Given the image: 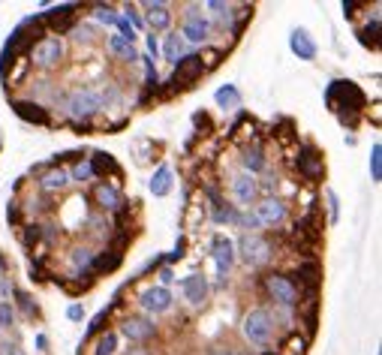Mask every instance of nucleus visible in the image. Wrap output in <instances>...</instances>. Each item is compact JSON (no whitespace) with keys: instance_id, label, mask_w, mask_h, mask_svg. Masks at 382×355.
<instances>
[{"instance_id":"60","label":"nucleus","mask_w":382,"mask_h":355,"mask_svg":"<svg viewBox=\"0 0 382 355\" xmlns=\"http://www.w3.org/2000/svg\"><path fill=\"white\" fill-rule=\"evenodd\" d=\"M259 355H283V352H274V349H262Z\"/></svg>"},{"instance_id":"43","label":"nucleus","mask_w":382,"mask_h":355,"mask_svg":"<svg viewBox=\"0 0 382 355\" xmlns=\"http://www.w3.org/2000/svg\"><path fill=\"white\" fill-rule=\"evenodd\" d=\"M105 319H109V310H99L97 316L88 322V328H85V341H90V337H97L99 332H105Z\"/></svg>"},{"instance_id":"30","label":"nucleus","mask_w":382,"mask_h":355,"mask_svg":"<svg viewBox=\"0 0 382 355\" xmlns=\"http://www.w3.org/2000/svg\"><path fill=\"white\" fill-rule=\"evenodd\" d=\"M214 103H217L223 112H235V109H241V105H244V97H241L238 85L226 81V85H220L217 90H214Z\"/></svg>"},{"instance_id":"38","label":"nucleus","mask_w":382,"mask_h":355,"mask_svg":"<svg viewBox=\"0 0 382 355\" xmlns=\"http://www.w3.org/2000/svg\"><path fill=\"white\" fill-rule=\"evenodd\" d=\"M70 181L72 184H88V181H94V169H90V163H88V156L85 160H79V163H72L70 169Z\"/></svg>"},{"instance_id":"42","label":"nucleus","mask_w":382,"mask_h":355,"mask_svg":"<svg viewBox=\"0 0 382 355\" xmlns=\"http://www.w3.org/2000/svg\"><path fill=\"white\" fill-rule=\"evenodd\" d=\"M19 241H21L24 247L39 244V220H33V223H21V229H19Z\"/></svg>"},{"instance_id":"57","label":"nucleus","mask_w":382,"mask_h":355,"mask_svg":"<svg viewBox=\"0 0 382 355\" xmlns=\"http://www.w3.org/2000/svg\"><path fill=\"white\" fill-rule=\"evenodd\" d=\"M37 349H39V352L48 349V337H46V334H37Z\"/></svg>"},{"instance_id":"46","label":"nucleus","mask_w":382,"mask_h":355,"mask_svg":"<svg viewBox=\"0 0 382 355\" xmlns=\"http://www.w3.org/2000/svg\"><path fill=\"white\" fill-rule=\"evenodd\" d=\"M0 355H28V352H24L19 337H3V341H0Z\"/></svg>"},{"instance_id":"9","label":"nucleus","mask_w":382,"mask_h":355,"mask_svg":"<svg viewBox=\"0 0 382 355\" xmlns=\"http://www.w3.org/2000/svg\"><path fill=\"white\" fill-rule=\"evenodd\" d=\"M250 211H253V217L259 220L262 229H280L289 220V202L283 196H262Z\"/></svg>"},{"instance_id":"28","label":"nucleus","mask_w":382,"mask_h":355,"mask_svg":"<svg viewBox=\"0 0 382 355\" xmlns=\"http://www.w3.org/2000/svg\"><path fill=\"white\" fill-rule=\"evenodd\" d=\"M160 48H163V57L172 63V67H175L178 61H184L187 54H193V48H190V45L184 43V39L178 37V30H175V34H165V37H163V45H160Z\"/></svg>"},{"instance_id":"10","label":"nucleus","mask_w":382,"mask_h":355,"mask_svg":"<svg viewBox=\"0 0 382 355\" xmlns=\"http://www.w3.org/2000/svg\"><path fill=\"white\" fill-rule=\"evenodd\" d=\"M139 310L145 313V316H163V313H169L172 307H175V295H172V289H165L160 283H151V286H145L142 292H139Z\"/></svg>"},{"instance_id":"27","label":"nucleus","mask_w":382,"mask_h":355,"mask_svg":"<svg viewBox=\"0 0 382 355\" xmlns=\"http://www.w3.org/2000/svg\"><path fill=\"white\" fill-rule=\"evenodd\" d=\"M88 154H90L88 163H90V169H94V178H103V175L118 178L121 175V166L112 154H105V151H88Z\"/></svg>"},{"instance_id":"19","label":"nucleus","mask_w":382,"mask_h":355,"mask_svg":"<svg viewBox=\"0 0 382 355\" xmlns=\"http://www.w3.org/2000/svg\"><path fill=\"white\" fill-rule=\"evenodd\" d=\"M211 256H214V265H217V280L226 283L232 274V265H235V241L226 235H214L211 238Z\"/></svg>"},{"instance_id":"18","label":"nucleus","mask_w":382,"mask_h":355,"mask_svg":"<svg viewBox=\"0 0 382 355\" xmlns=\"http://www.w3.org/2000/svg\"><path fill=\"white\" fill-rule=\"evenodd\" d=\"M181 289V298H184L187 307H205V301H208V292H211V283H208V277L205 274H199V271H193V274H187L184 280L178 283Z\"/></svg>"},{"instance_id":"32","label":"nucleus","mask_w":382,"mask_h":355,"mask_svg":"<svg viewBox=\"0 0 382 355\" xmlns=\"http://www.w3.org/2000/svg\"><path fill=\"white\" fill-rule=\"evenodd\" d=\"M211 220L217 223V226H241V211L232 202L223 199L220 205H214V208H211Z\"/></svg>"},{"instance_id":"45","label":"nucleus","mask_w":382,"mask_h":355,"mask_svg":"<svg viewBox=\"0 0 382 355\" xmlns=\"http://www.w3.org/2000/svg\"><path fill=\"white\" fill-rule=\"evenodd\" d=\"M184 256H187V238L181 235V238H178V244H175V250L163 256V265H169V268H172V265H175V262H181V259H184Z\"/></svg>"},{"instance_id":"59","label":"nucleus","mask_w":382,"mask_h":355,"mask_svg":"<svg viewBox=\"0 0 382 355\" xmlns=\"http://www.w3.org/2000/svg\"><path fill=\"white\" fill-rule=\"evenodd\" d=\"M6 271H10V259H6V256L0 253V274H6Z\"/></svg>"},{"instance_id":"11","label":"nucleus","mask_w":382,"mask_h":355,"mask_svg":"<svg viewBox=\"0 0 382 355\" xmlns=\"http://www.w3.org/2000/svg\"><path fill=\"white\" fill-rule=\"evenodd\" d=\"M229 202L235 205L238 211H247L259 202V184H256V175H247V172H235L229 178Z\"/></svg>"},{"instance_id":"33","label":"nucleus","mask_w":382,"mask_h":355,"mask_svg":"<svg viewBox=\"0 0 382 355\" xmlns=\"http://www.w3.org/2000/svg\"><path fill=\"white\" fill-rule=\"evenodd\" d=\"M85 229L90 235H97L99 241H109V238H112V223H109L105 214H90V217L85 220Z\"/></svg>"},{"instance_id":"50","label":"nucleus","mask_w":382,"mask_h":355,"mask_svg":"<svg viewBox=\"0 0 382 355\" xmlns=\"http://www.w3.org/2000/svg\"><path fill=\"white\" fill-rule=\"evenodd\" d=\"M123 19H127V21L132 24V30H136V34L145 28V21H142V15H139L136 6H123Z\"/></svg>"},{"instance_id":"1","label":"nucleus","mask_w":382,"mask_h":355,"mask_svg":"<svg viewBox=\"0 0 382 355\" xmlns=\"http://www.w3.org/2000/svg\"><path fill=\"white\" fill-rule=\"evenodd\" d=\"M103 112V94L94 85H81L66 90L63 97V114L72 123H94V118Z\"/></svg>"},{"instance_id":"53","label":"nucleus","mask_w":382,"mask_h":355,"mask_svg":"<svg viewBox=\"0 0 382 355\" xmlns=\"http://www.w3.org/2000/svg\"><path fill=\"white\" fill-rule=\"evenodd\" d=\"M340 6H343V15H346V19H352V15L359 12L361 6H368V3H355V0H343V3H340Z\"/></svg>"},{"instance_id":"54","label":"nucleus","mask_w":382,"mask_h":355,"mask_svg":"<svg viewBox=\"0 0 382 355\" xmlns=\"http://www.w3.org/2000/svg\"><path fill=\"white\" fill-rule=\"evenodd\" d=\"M157 274H160V286H165V289H169V283L175 280V271H172L169 265H163L160 271H157Z\"/></svg>"},{"instance_id":"41","label":"nucleus","mask_w":382,"mask_h":355,"mask_svg":"<svg viewBox=\"0 0 382 355\" xmlns=\"http://www.w3.org/2000/svg\"><path fill=\"white\" fill-rule=\"evenodd\" d=\"M370 181H373V184H379V181H382V142L370 145Z\"/></svg>"},{"instance_id":"36","label":"nucleus","mask_w":382,"mask_h":355,"mask_svg":"<svg viewBox=\"0 0 382 355\" xmlns=\"http://www.w3.org/2000/svg\"><path fill=\"white\" fill-rule=\"evenodd\" d=\"M90 15H94L97 24H105V28H114V21H118V10H114L112 3H94L90 6Z\"/></svg>"},{"instance_id":"8","label":"nucleus","mask_w":382,"mask_h":355,"mask_svg":"<svg viewBox=\"0 0 382 355\" xmlns=\"http://www.w3.org/2000/svg\"><path fill=\"white\" fill-rule=\"evenodd\" d=\"M295 172H298V178L310 181V184H319V181L325 178V154L313 142H304L295 156Z\"/></svg>"},{"instance_id":"7","label":"nucleus","mask_w":382,"mask_h":355,"mask_svg":"<svg viewBox=\"0 0 382 355\" xmlns=\"http://www.w3.org/2000/svg\"><path fill=\"white\" fill-rule=\"evenodd\" d=\"M262 292L274 301V307H295L298 304V289L289 277V271H268L262 274Z\"/></svg>"},{"instance_id":"3","label":"nucleus","mask_w":382,"mask_h":355,"mask_svg":"<svg viewBox=\"0 0 382 355\" xmlns=\"http://www.w3.org/2000/svg\"><path fill=\"white\" fill-rule=\"evenodd\" d=\"M325 109L328 112H355L361 114L368 109V94L350 79H331L325 88Z\"/></svg>"},{"instance_id":"22","label":"nucleus","mask_w":382,"mask_h":355,"mask_svg":"<svg viewBox=\"0 0 382 355\" xmlns=\"http://www.w3.org/2000/svg\"><path fill=\"white\" fill-rule=\"evenodd\" d=\"M289 48H292V54L298 61H316L319 54V45L313 34L307 28H292V34H289Z\"/></svg>"},{"instance_id":"49","label":"nucleus","mask_w":382,"mask_h":355,"mask_svg":"<svg viewBox=\"0 0 382 355\" xmlns=\"http://www.w3.org/2000/svg\"><path fill=\"white\" fill-rule=\"evenodd\" d=\"M325 202H328V220L337 223V214H340V199L334 190H325Z\"/></svg>"},{"instance_id":"61","label":"nucleus","mask_w":382,"mask_h":355,"mask_svg":"<svg viewBox=\"0 0 382 355\" xmlns=\"http://www.w3.org/2000/svg\"><path fill=\"white\" fill-rule=\"evenodd\" d=\"M0 341H3V332H0Z\"/></svg>"},{"instance_id":"24","label":"nucleus","mask_w":382,"mask_h":355,"mask_svg":"<svg viewBox=\"0 0 382 355\" xmlns=\"http://www.w3.org/2000/svg\"><path fill=\"white\" fill-rule=\"evenodd\" d=\"M105 52H109L118 63H130V67L139 61V54H142L136 45H130L127 39H121L118 34H109V37H105Z\"/></svg>"},{"instance_id":"40","label":"nucleus","mask_w":382,"mask_h":355,"mask_svg":"<svg viewBox=\"0 0 382 355\" xmlns=\"http://www.w3.org/2000/svg\"><path fill=\"white\" fill-rule=\"evenodd\" d=\"M19 325V310L12 301H0V332H10Z\"/></svg>"},{"instance_id":"52","label":"nucleus","mask_w":382,"mask_h":355,"mask_svg":"<svg viewBox=\"0 0 382 355\" xmlns=\"http://www.w3.org/2000/svg\"><path fill=\"white\" fill-rule=\"evenodd\" d=\"M85 316H88V313H85V307H81L79 301H72L70 307H66V319H70V322H85Z\"/></svg>"},{"instance_id":"5","label":"nucleus","mask_w":382,"mask_h":355,"mask_svg":"<svg viewBox=\"0 0 382 355\" xmlns=\"http://www.w3.org/2000/svg\"><path fill=\"white\" fill-rule=\"evenodd\" d=\"M28 61H30L39 72H52V70H57V67H61V63L66 61V39H63V37H52V34L43 37L39 43H33Z\"/></svg>"},{"instance_id":"35","label":"nucleus","mask_w":382,"mask_h":355,"mask_svg":"<svg viewBox=\"0 0 382 355\" xmlns=\"http://www.w3.org/2000/svg\"><path fill=\"white\" fill-rule=\"evenodd\" d=\"M12 304H15V310H21L28 319H39V304L33 301L28 292H21V289H15V292H12Z\"/></svg>"},{"instance_id":"21","label":"nucleus","mask_w":382,"mask_h":355,"mask_svg":"<svg viewBox=\"0 0 382 355\" xmlns=\"http://www.w3.org/2000/svg\"><path fill=\"white\" fill-rule=\"evenodd\" d=\"M90 199H94V205L99 208V214H105V217H112V214H118L123 205H127V199L121 196L118 187L105 184V181H99V184H94V193H90Z\"/></svg>"},{"instance_id":"16","label":"nucleus","mask_w":382,"mask_h":355,"mask_svg":"<svg viewBox=\"0 0 382 355\" xmlns=\"http://www.w3.org/2000/svg\"><path fill=\"white\" fill-rule=\"evenodd\" d=\"M94 256H97V250L90 244H72L70 250H66V280L88 277L90 268H94Z\"/></svg>"},{"instance_id":"17","label":"nucleus","mask_w":382,"mask_h":355,"mask_svg":"<svg viewBox=\"0 0 382 355\" xmlns=\"http://www.w3.org/2000/svg\"><path fill=\"white\" fill-rule=\"evenodd\" d=\"M10 105H12L15 118L30 123V127H52V112H48L46 105L33 103V100H28V97H12Z\"/></svg>"},{"instance_id":"56","label":"nucleus","mask_w":382,"mask_h":355,"mask_svg":"<svg viewBox=\"0 0 382 355\" xmlns=\"http://www.w3.org/2000/svg\"><path fill=\"white\" fill-rule=\"evenodd\" d=\"M148 52H151V61L160 54V39H157V34H148Z\"/></svg>"},{"instance_id":"39","label":"nucleus","mask_w":382,"mask_h":355,"mask_svg":"<svg viewBox=\"0 0 382 355\" xmlns=\"http://www.w3.org/2000/svg\"><path fill=\"white\" fill-rule=\"evenodd\" d=\"M256 184H259V196H277V187H280V172L265 169V172H262V178H256Z\"/></svg>"},{"instance_id":"14","label":"nucleus","mask_w":382,"mask_h":355,"mask_svg":"<svg viewBox=\"0 0 382 355\" xmlns=\"http://www.w3.org/2000/svg\"><path fill=\"white\" fill-rule=\"evenodd\" d=\"M37 187H39V193H43V196L66 193V190L72 187L70 172H66V166H52V163H46V166L37 169Z\"/></svg>"},{"instance_id":"26","label":"nucleus","mask_w":382,"mask_h":355,"mask_svg":"<svg viewBox=\"0 0 382 355\" xmlns=\"http://www.w3.org/2000/svg\"><path fill=\"white\" fill-rule=\"evenodd\" d=\"M123 265V253L118 250H112V247H105V250H97L94 256V277H103V274H114Z\"/></svg>"},{"instance_id":"13","label":"nucleus","mask_w":382,"mask_h":355,"mask_svg":"<svg viewBox=\"0 0 382 355\" xmlns=\"http://www.w3.org/2000/svg\"><path fill=\"white\" fill-rule=\"evenodd\" d=\"M114 332H118V337H127L132 346H142L160 334V325L151 316H123Z\"/></svg>"},{"instance_id":"47","label":"nucleus","mask_w":382,"mask_h":355,"mask_svg":"<svg viewBox=\"0 0 382 355\" xmlns=\"http://www.w3.org/2000/svg\"><path fill=\"white\" fill-rule=\"evenodd\" d=\"M310 341H307L304 334H289V355H304Z\"/></svg>"},{"instance_id":"29","label":"nucleus","mask_w":382,"mask_h":355,"mask_svg":"<svg viewBox=\"0 0 382 355\" xmlns=\"http://www.w3.org/2000/svg\"><path fill=\"white\" fill-rule=\"evenodd\" d=\"M355 39H359L364 48L376 52L379 48V10H373V15L361 24V28H355Z\"/></svg>"},{"instance_id":"58","label":"nucleus","mask_w":382,"mask_h":355,"mask_svg":"<svg viewBox=\"0 0 382 355\" xmlns=\"http://www.w3.org/2000/svg\"><path fill=\"white\" fill-rule=\"evenodd\" d=\"M123 355H151V352H148L145 346H130V349L123 352Z\"/></svg>"},{"instance_id":"4","label":"nucleus","mask_w":382,"mask_h":355,"mask_svg":"<svg viewBox=\"0 0 382 355\" xmlns=\"http://www.w3.org/2000/svg\"><path fill=\"white\" fill-rule=\"evenodd\" d=\"M274 322H271V313L268 307H250L241 316V337L244 343L256 346V349H265L271 341H274Z\"/></svg>"},{"instance_id":"12","label":"nucleus","mask_w":382,"mask_h":355,"mask_svg":"<svg viewBox=\"0 0 382 355\" xmlns=\"http://www.w3.org/2000/svg\"><path fill=\"white\" fill-rule=\"evenodd\" d=\"M205 76V63H202V54H187L184 61H178L175 63V72H172V79H169V90L165 94H175V90H187V88H193L199 79Z\"/></svg>"},{"instance_id":"20","label":"nucleus","mask_w":382,"mask_h":355,"mask_svg":"<svg viewBox=\"0 0 382 355\" xmlns=\"http://www.w3.org/2000/svg\"><path fill=\"white\" fill-rule=\"evenodd\" d=\"M142 12H145V28L151 30V34H160V30H169L172 28V19H175V10H172L169 0H148L142 3Z\"/></svg>"},{"instance_id":"51","label":"nucleus","mask_w":382,"mask_h":355,"mask_svg":"<svg viewBox=\"0 0 382 355\" xmlns=\"http://www.w3.org/2000/svg\"><path fill=\"white\" fill-rule=\"evenodd\" d=\"M15 283L10 280V274H0V301H12Z\"/></svg>"},{"instance_id":"23","label":"nucleus","mask_w":382,"mask_h":355,"mask_svg":"<svg viewBox=\"0 0 382 355\" xmlns=\"http://www.w3.org/2000/svg\"><path fill=\"white\" fill-rule=\"evenodd\" d=\"M265 169H268V156H265V148L259 142L244 145V151H241V172H247V175H262Z\"/></svg>"},{"instance_id":"6","label":"nucleus","mask_w":382,"mask_h":355,"mask_svg":"<svg viewBox=\"0 0 382 355\" xmlns=\"http://www.w3.org/2000/svg\"><path fill=\"white\" fill-rule=\"evenodd\" d=\"M235 256H241V262H244L247 268H262V265H268V262L274 259V244L265 235L244 232L238 238V244H235Z\"/></svg>"},{"instance_id":"15","label":"nucleus","mask_w":382,"mask_h":355,"mask_svg":"<svg viewBox=\"0 0 382 355\" xmlns=\"http://www.w3.org/2000/svg\"><path fill=\"white\" fill-rule=\"evenodd\" d=\"M289 277H292V283L298 289V298H301V295H310V292H319V286H322L319 259H298V268Z\"/></svg>"},{"instance_id":"37","label":"nucleus","mask_w":382,"mask_h":355,"mask_svg":"<svg viewBox=\"0 0 382 355\" xmlns=\"http://www.w3.org/2000/svg\"><path fill=\"white\" fill-rule=\"evenodd\" d=\"M72 39H76L79 45H94L99 34H97V24L90 21H76V28H72Z\"/></svg>"},{"instance_id":"2","label":"nucleus","mask_w":382,"mask_h":355,"mask_svg":"<svg viewBox=\"0 0 382 355\" xmlns=\"http://www.w3.org/2000/svg\"><path fill=\"white\" fill-rule=\"evenodd\" d=\"M181 15H184V19H181L178 37L184 39L190 48H205V45L214 43V24H211V19L205 15L202 3H184Z\"/></svg>"},{"instance_id":"25","label":"nucleus","mask_w":382,"mask_h":355,"mask_svg":"<svg viewBox=\"0 0 382 355\" xmlns=\"http://www.w3.org/2000/svg\"><path fill=\"white\" fill-rule=\"evenodd\" d=\"M202 10H208L205 15L211 19V24L217 21L220 28H229V30H232V24H235V15H238V6L220 3V0H208V3H202Z\"/></svg>"},{"instance_id":"55","label":"nucleus","mask_w":382,"mask_h":355,"mask_svg":"<svg viewBox=\"0 0 382 355\" xmlns=\"http://www.w3.org/2000/svg\"><path fill=\"white\" fill-rule=\"evenodd\" d=\"M205 355H241L238 349H232V346H211Z\"/></svg>"},{"instance_id":"48","label":"nucleus","mask_w":382,"mask_h":355,"mask_svg":"<svg viewBox=\"0 0 382 355\" xmlns=\"http://www.w3.org/2000/svg\"><path fill=\"white\" fill-rule=\"evenodd\" d=\"M334 118L340 121V127H343V130H355L361 123V114H355V112H337Z\"/></svg>"},{"instance_id":"44","label":"nucleus","mask_w":382,"mask_h":355,"mask_svg":"<svg viewBox=\"0 0 382 355\" xmlns=\"http://www.w3.org/2000/svg\"><path fill=\"white\" fill-rule=\"evenodd\" d=\"M21 220H24V214H21V202L19 199H10L6 202V223L15 229H21Z\"/></svg>"},{"instance_id":"34","label":"nucleus","mask_w":382,"mask_h":355,"mask_svg":"<svg viewBox=\"0 0 382 355\" xmlns=\"http://www.w3.org/2000/svg\"><path fill=\"white\" fill-rule=\"evenodd\" d=\"M118 343H121L118 332H114V328H105V332H99V337H97L94 355H118Z\"/></svg>"},{"instance_id":"31","label":"nucleus","mask_w":382,"mask_h":355,"mask_svg":"<svg viewBox=\"0 0 382 355\" xmlns=\"http://www.w3.org/2000/svg\"><path fill=\"white\" fill-rule=\"evenodd\" d=\"M172 184H175V178H172V169L163 163V166H157V172L151 175V181H148V190H151L157 199H163V196L172 193Z\"/></svg>"}]
</instances>
